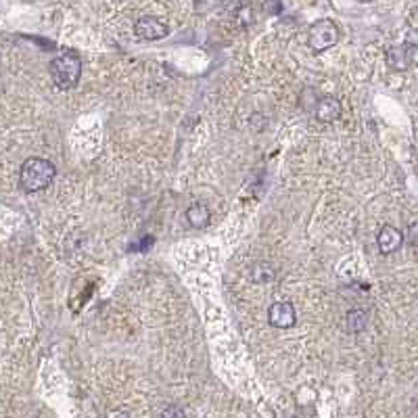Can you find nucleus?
I'll use <instances>...</instances> for the list:
<instances>
[{
  "instance_id": "1",
  "label": "nucleus",
  "mask_w": 418,
  "mask_h": 418,
  "mask_svg": "<svg viewBox=\"0 0 418 418\" xmlns=\"http://www.w3.org/2000/svg\"><path fill=\"white\" fill-rule=\"evenodd\" d=\"M55 176H57V167L51 161L42 157H30L23 161L19 169V184L28 193H40L53 184Z\"/></svg>"
},
{
  "instance_id": "2",
  "label": "nucleus",
  "mask_w": 418,
  "mask_h": 418,
  "mask_svg": "<svg viewBox=\"0 0 418 418\" xmlns=\"http://www.w3.org/2000/svg\"><path fill=\"white\" fill-rule=\"evenodd\" d=\"M48 71H51V78H53L55 86H59L61 90H69V88L78 86V82H80L82 61L75 53H65V55L51 61Z\"/></svg>"
},
{
  "instance_id": "3",
  "label": "nucleus",
  "mask_w": 418,
  "mask_h": 418,
  "mask_svg": "<svg viewBox=\"0 0 418 418\" xmlns=\"http://www.w3.org/2000/svg\"><path fill=\"white\" fill-rule=\"evenodd\" d=\"M310 48L316 53H324L330 46H335L339 42V28L330 21V19H320L310 28Z\"/></svg>"
},
{
  "instance_id": "4",
  "label": "nucleus",
  "mask_w": 418,
  "mask_h": 418,
  "mask_svg": "<svg viewBox=\"0 0 418 418\" xmlns=\"http://www.w3.org/2000/svg\"><path fill=\"white\" fill-rule=\"evenodd\" d=\"M268 322L274 328H291V326H295L297 314H295L293 303H289V301H276V303H272L270 310H268Z\"/></svg>"
},
{
  "instance_id": "5",
  "label": "nucleus",
  "mask_w": 418,
  "mask_h": 418,
  "mask_svg": "<svg viewBox=\"0 0 418 418\" xmlns=\"http://www.w3.org/2000/svg\"><path fill=\"white\" fill-rule=\"evenodd\" d=\"M134 33L140 40H161L167 36V26L157 17H140L134 26Z\"/></svg>"
},
{
  "instance_id": "6",
  "label": "nucleus",
  "mask_w": 418,
  "mask_h": 418,
  "mask_svg": "<svg viewBox=\"0 0 418 418\" xmlns=\"http://www.w3.org/2000/svg\"><path fill=\"white\" fill-rule=\"evenodd\" d=\"M404 243V234L395 228V226H383L379 230V236H377V245H379V251L383 256H389V254H395Z\"/></svg>"
},
{
  "instance_id": "7",
  "label": "nucleus",
  "mask_w": 418,
  "mask_h": 418,
  "mask_svg": "<svg viewBox=\"0 0 418 418\" xmlns=\"http://www.w3.org/2000/svg\"><path fill=\"white\" fill-rule=\"evenodd\" d=\"M341 103L337 100V98L333 97H324L318 100V105H316V120H320L324 124H328V122H335V120H339L341 117Z\"/></svg>"
},
{
  "instance_id": "8",
  "label": "nucleus",
  "mask_w": 418,
  "mask_h": 418,
  "mask_svg": "<svg viewBox=\"0 0 418 418\" xmlns=\"http://www.w3.org/2000/svg\"><path fill=\"white\" fill-rule=\"evenodd\" d=\"M187 220L193 228H205L209 224V209L207 205L203 203H193L189 209H187Z\"/></svg>"
},
{
  "instance_id": "9",
  "label": "nucleus",
  "mask_w": 418,
  "mask_h": 418,
  "mask_svg": "<svg viewBox=\"0 0 418 418\" xmlns=\"http://www.w3.org/2000/svg\"><path fill=\"white\" fill-rule=\"evenodd\" d=\"M389 65L395 67V69H406L410 65V53L406 46H399V48H393L389 53Z\"/></svg>"
},
{
  "instance_id": "10",
  "label": "nucleus",
  "mask_w": 418,
  "mask_h": 418,
  "mask_svg": "<svg viewBox=\"0 0 418 418\" xmlns=\"http://www.w3.org/2000/svg\"><path fill=\"white\" fill-rule=\"evenodd\" d=\"M366 322H368V316L364 310H352L348 314V330L350 333H362L366 328Z\"/></svg>"
},
{
  "instance_id": "11",
  "label": "nucleus",
  "mask_w": 418,
  "mask_h": 418,
  "mask_svg": "<svg viewBox=\"0 0 418 418\" xmlns=\"http://www.w3.org/2000/svg\"><path fill=\"white\" fill-rule=\"evenodd\" d=\"M408 241L412 247H418V224L410 226V232H408Z\"/></svg>"
},
{
  "instance_id": "12",
  "label": "nucleus",
  "mask_w": 418,
  "mask_h": 418,
  "mask_svg": "<svg viewBox=\"0 0 418 418\" xmlns=\"http://www.w3.org/2000/svg\"><path fill=\"white\" fill-rule=\"evenodd\" d=\"M163 417H184V412L182 410H165Z\"/></svg>"
}]
</instances>
